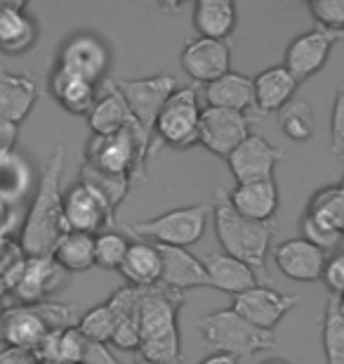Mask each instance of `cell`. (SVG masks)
<instances>
[{"label": "cell", "instance_id": "42", "mask_svg": "<svg viewBox=\"0 0 344 364\" xmlns=\"http://www.w3.org/2000/svg\"><path fill=\"white\" fill-rule=\"evenodd\" d=\"M331 151L340 156L344 151V85L338 88L333 105V128H331Z\"/></svg>", "mask_w": 344, "mask_h": 364}, {"label": "cell", "instance_id": "3", "mask_svg": "<svg viewBox=\"0 0 344 364\" xmlns=\"http://www.w3.org/2000/svg\"><path fill=\"white\" fill-rule=\"evenodd\" d=\"M210 206L222 251L253 267V270H260L262 277H267L265 260L274 239V223H255L243 218L231 206L229 192L224 187L215 189Z\"/></svg>", "mask_w": 344, "mask_h": 364}, {"label": "cell", "instance_id": "43", "mask_svg": "<svg viewBox=\"0 0 344 364\" xmlns=\"http://www.w3.org/2000/svg\"><path fill=\"white\" fill-rule=\"evenodd\" d=\"M321 279H323L326 287L331 289V296H344V251L335 253L333 258H328Z\"/></svg>", "mask_w": 344, "mask_h": 364}, {"label": "cell", "instance_id": "24", "mask_svg": "<svg viewBox=\"0 0 344 364\" xmlns=\"http://www.w3.org/2000/svg\"><path fill=\"white\" fill-rule=\"evenodd\" d=\"M203 270L208 274V282L212 289L224 291V294L238 296L243 291L257 287V274H255L253 267H248L240 260L226 256L224 251H212L206 253L201 258Z\"/></svg>", "mask_w": 344, "mask_h": 364}, {"label": "cell", "instance_id": "6", "mask_svg": "<svg viewBox=\"0 0 344 364\" xmlns=\"http://www.w3.org/2000/svg\"><path fill=\"white\" fill-rule=\"evenodd\" d=\"M210 215V203H194V206L172 208L167 213L151 218V220L130 223L128 232L149 244L187 249V246L201 242V237L206 235Z\"/></svg>", "mask_w": 344, "mask_h": 364}, {"label": "cell", "instance_id": "1", "mask_svg": "<svg viewBox=\"0 0 344 364\" xmlns=\"http://www.w3.org/2000/svg\"><path fill=\"white\" fill-rule=\"evenodd\" d=\"M64 159H67L64 147H57L40 171L31 208H28L24 223H21L19 249L26 258L52 256L55 244L67 232L64 192H62Z\"/></svg>", "mask_w": 344, "mask_h": 364}, {"label": "cell", "instance_id": "53", "mask_svg": "<svg viewBox=\"0 0 344 364\" xmlns=\"http://www.w3.org/2000/svg\"><path fill=\"white\" fill-rule=\"evenodd\" d=\"M340 185H342V187H344V176H342V182H340Z\"/></svg>", "mask_w": 344, "mask_h": 364}, {"label": "cell", "instance_id": "22", "mask_svg": "<svg viewBox=\"0 0 344 364\" xmlns=\"http://www.w3.org/2000/svg\"><path fill=\"white\" fill-rule=\"evenodd\" d=\"M295 76L283 67H269L262 74L253 78L255 88V114L267 116V114H278L285 105H290L295 100L297 90Z\"/></svg>", "mask_w": 344, "mask_h": 364}, {"label": "cell", "instance_id": "27", "mask_svg": "<svg viewBox=\"0 0 344 364\" xmlns=\"http://www.w3.org/2000/svg\"><path fill=\"white\" fill-rule=\"evenodd\" d=\"M206 100L208 107L226 109V112H238L245 114L255 112V88L253 78L238 71H229L222 78L206 85Z\"/></svg>", "mask_w": 344, "mask_h": 364}, {"label": "cell", "instance_id": "37", "mask_svg": "<svg viewBox=\"0 0 344 364\" xmlns=\"http://www.w3.org/2000/svg\"><path fill=\"white\" fill-rule=\"evenodd\" d=\"M80 182H85V185L97 189V192L109 201V206L116 210L121 206V201L128 196L130 182L133 180L126 176H109V173L94 171L92 166L83 164V168H80Z\"/></svg>", "mask_w": 344, "mask_h": 364}, {"label": "cell", "instance_id": "31", "mask_svg": "<svg viewBox=\"0 0 344 364\" xmlns=\"http://www.w3.org/2000/svg\"><path fill=\"white\" fill-rule=\"evenodd\" d=\"M87 341L80 336L76 326L62 331H50L33 355L40 364H80Z\"/></svg>", "mask_w": 344, "mask_h": 364}, {"label": "cell", "instance_id": "12", "mask_svg": "<svg viewBox=\"0 0 344 364\" xmlns=\"http://www.w3.org/2000/svg\"><path fill=\"white\" fill-rule=\"evenodd\" d=\"M281 161H283V149L255 133L248 135L245 140L226 156L231 176L236 178V185L274 180V171Z\"/></svg>", "mask_w": 344, "mask_h": 364}, {"label": "cell", "instance_id": "5", "mask_svg": "<svg viewBox=\"0 0 344 364\" xmlns=\"http://www.w3.org/2000/svg\"><path fill=\"white\" fill-rule=\"evenodd\" d=\"M151 144L133 130L116 135H92L85 147L83 164L109 176H126L130 180L146 178V159Z\"/></svg>", "mask_w": 344, "mask_h": 364}, {"label": "cell", "instance_id": "26", "mask_svg": "<svg viewBox=\"0 0 344 364\" xmlns=\"http://www.w3.org/2000/svg\"><path fill=\"white\" fill-rule=\"evenodd\" d=\"M231 206L238 210L240 215L255 223H272V218L278 210V187L276 180H262V182H245V185H236L229 192Z\"/></svg>", "mask_w": 344, "mask_h": 364}, {"label": "cell", "instance_id": "7", "mask_svg": "<svg viewBox=\"0 0 344 364\" xmlns=\"http://www.w3.org/2000/svg\"><path fill=\"white\" fill-rule=\"evenodd\" d=\"M199 92L192 85L177 88L160 109L153 137L174 149H189L199 144V123H201Z\"/></svg>", "mask_w": 344, "mask_h": 364}, {"label": "cell", "instance_id": "34", "mask_svg": "<svg viewBox=\"0 0 344 364\" xmlns=\"http://www.w3.org/2000/svg\"><path fill=\"white\" fill-rule=\"evenodd\" d=\"M278 128L283 130L290 140L306 142L316 135V116L314 107L306 100H292L278 112Z\"/></svg>", "mask_w": 344, "mask_h": 364}, {"label": "cell", "instance_id": "4", "mask_svg": "<svg viewBox=\"0 0 344 364\" xmlns=\"http://www.w3.org/2000/svg\"><path fill=\"white\" fill-rule=\"evenodd\" d=\"M199 331L212 353H224L236 360L253 358L276 348L274 331L253 326L236 310H215L199 319Z\"/></svg>", "mask_w": 344, "mask_h": 364}, {"label": "cell", "instance_id": "19", "mask_svg": "<svg viewBox=\"0 0 344 364\" xmlns=\"http://www.w3.org/2000/svg\"><path fill=\"white\" fill-rule=\"evenodd\" d=\"M48 333L50 329L35 305H14V308H5V315L0 319V341H3L7 348L33 353Z\"/></svg>", "mask_w": 344, "mask_h": 364}, {"label": "cell", "instance_id": "41", "mask_svg": "<svg viewBox=\"0 0 344 364\" xmlns=\"http://www.w3.org/2000/svg\"><path fill=\"white\" fill-rule=\"evenodd\" d=\"M306 10L316 19V26L333 33L344 31V0H314Z\"/></svg>", "mask_w": 344, "mask_h": 364}, {"label": "cell", "instance_id": "21", "mask_svg": "<svg viewBox=\"0 0 344 364\" xmlns=\"http://www.w3.org/2000/svg\"><path fill=\"white\" fill-rule=\"evenodd\" d=\"M106 305L113 312V338L111 343L121 350H139V305H142V289L123 287L113 291Z\"/></svg>", "mask_w": 344, "mask_h": 364}, {"label": "cell", "instance_id": "49", "mask_svg": "<svg viewBox=\"0 0 344 364\" xmlns=\"http://www.w3.org/2000/svg\"><path fill=\"white\" fill-rule=\"evenodd\" d=\"M338 298V310H340V315L344 317V296H335Z\"/></svg>", "mask_w": 344, "mask_h": 364}, {"label": "cell", "instance_id": "16", "mask_svg": "<svg viewBox=\"0 0 344 364\" xmlns=\"http://www.w3.org/2000/svg\"><path fill=\"white\" fill-rule=\"evenodd\" d=\"M179 64L196 83H212L231 71V48L226 41L194 38L182 50Z\"/></svg>", "mask_w": 344, "mask_h": 364}, {"label": "cell", "instance_id": "54", "mask_svg": "<svg viewBox=\"0 0 344 364\" xmlns=\"http://www.w3.org/2000/svg\"><path fill=\"white\" fill-rule=\"evenodd\" d=\"M340 159H342V161H344V151H342V154H340Z\"/></svg>", "mask_w": 344, "mask_h": 364}, {"label": "cell", "instance_id": "45", "mask_svg": "<svg viewBox=\"0 0 344 364\" xmlns=\"http://www.w3.org/2000/svg\"><path fill=\"white\" fill-rule=\"evenodd\" d=\"M80 364H123V362L116 360V355L109 350L104 343H92V341H87L83 362Z\"/></svg>", "mask_w": 344, "mask_h": 364}, {"label": "cell", "instance_id": "18", "mask_svg": "<svg viewBox=\"0 0 344 364\" xmlns=\"http://www.w3.org/2000/svg\"><path fill=\"white\" fill-rule=\"evenodd\" d=\"M87 123H90L92 135H116L123 133V130H133V133L142 135L151 144V137L144 133L142 126L135 121V116L130 114L126 100H123V95L113 85V81L104 83V95L94 102L92 112L87 114Z\"/></svg>", "mask_w": 344, "mask_h": 364}, {"label": "cell", "instance_id": "15", "mask_svg": "<svg viewBox=\"0 0 344 364\" xmlns=\"http://www.w3.org/2000/svg\"><path fill=\"white\" fill-rule=\"evenodd\" d=\"M69 272H64L55 263L52 256L26 258L24 265L14 279L10 294L17 298L19 305H35L50 301V296L57 294L62 287H67Z\"/></svg>", "mask_w": 344, "mask_h": 364}, {"label": "cell", "instance_id": "38", "mask_svg": "<svg viewBox=\"0 0 344 364\" xmlns=\"http://www.w3.org/2000/svg\"><path fill=\"white\" fill-rule=\"evenodd\" d=\"M113 312L111 308L104 303L94 305V308H90L85 312L83 317L78 319L76 329L80 331V336H83L85 341H92V343H109V341L113 338Z\"/></svg>", "mask_w": 344, "mask_h": 364}, {"label": "cell", "instance_id": "33", "mask_svg": "<svg viewBox=\"0 0 344 364\" xmlns=\"http://www.w3.org/2000/svg\"><path fill=\"white\" fill-rule=\"evenodd\" d=\"M52 260L64 272H85L94 267V237L67 230L55 244Z\"/></svg>", "mask_w": 344, "mask_h": 364}, {"label": "cell", "instance_id": "51", "mask_svg": "<svg viewBox=\"0 0 344 364\" xmlns=\"http://www.w3.org/2000/svg\"><path fill=\"white\" fill-rule=\"evenodd\" d=\"M135 364H158V362H149V360H139V362H135Z\"/></svg>", "mask_w": 344, "mask_h": 364}, {"label": "cell", "instance_id": "28", "mask_svg": "<svg viewBox=\"0 0 344 364\" xmlns=\"http://www.w3.org/2000/svg\"><path fill=\"white\" fill-rule=\"evenodd\" d=\"M50 92L60 102L62 109L76 116H87L92 112L94 102H97V85L85 81V78L67 74V71L57 67L50 76Z\"/></svg>", "mask_w": 344, "mask_h": 364}, {"label": "cell", "instance_id": "8", "mask_svg": "<svg viewBox=\"0 0 344 364\" xmlns=\"http://www.w3.org/2000/svg\"><path fill=\"white\" fill-rule=\"evenodd\" d=\"M113 85L121 90L130 114L135 116V121L153 140V128H156L160 109H163L167 97L179 88L174 76L153 74L144 78H118V81H113Z\"/></svg>", "mask_w": 344, "mask_h": 364}, {"label": "cell", "instance_id": "40", "mask_svg": "<svg viewBox=\"0 0 344 364\" xmlns=\"http://www.w3.org/2000/svg\"><path fill=\"white\" fill-rule=\"evenodd\" d=\"M299 230H302V239H304V242L314 244L321 251L335 249V246H338L344 239L342 232L331 228V225H326L323 220H318V218H314L311 213H306V210H304L302 220H299Z\"/></svg>", "mask_w": 344, "mask_h": 364}, {"label": "cell", "instance_id": "48", "mask_svg": "<svg viewBox=\"0 0 344 364\" xmlns=\"http://www.w3.org/2000/svg\"><path fill=\"white\" fill-rule=\"evenodd\" d=\"M201 364H238V360L231 358V355H224V353H212Z\"/></svg>", "mask_w": 344, "mask_h": 364}, {"label": "cell", "instance_id": "36", "mask_svg": "<svg viewBox=\"0 0 344 364\" xmlns=\"http://www.w3.org/2000/svg\"><path fill=\"white\" fill-rule=\"evenodd\" d=\"M323 353L326 364H344V317L335 296H328L323 312Z\"/></svg>", "mask_w": 344, "mask_h": 364}, {"label": "cell", "instance_id": "11", "mask_svg": "<svg viewBox=\"0 0 344 364\" xmlns=\"http://www.w3.org/2000/svg\"><path fill=\"white\" fill-rule=\"evenodd\" d=\"M302 301L297 294H281L272 287H257L243 291V294L233 296L231 310H236L240 317L248 319L253 326L265 331H274V326Z\"/></svg>", "mask_w": 344, "mask_h": 364}, {"label": "cell", "instance_id": "32", "mask_svg": "<svg viewBox=\"0 0 344 364\" xmlns=\"http://www.w3.org/2000/svg\"><path fill=\"white\" fill-rule=\"evenodd\" d=\"M33 187V171L17 149L0 151V199L21 203Z\"/></svg>", "mask_w": 344, "mask_h": 364}, {"label": "cell", "instance_id": "46", "mask_svg": "<svg viewBox=\"0 0 344 364\" xmlns=\"http://www.w3.org/2000/svg\"><path fill=\"white\" fill-rule=\"evenodd\" d=\"M0 364H40V362L35 360V355L28 353V350L5 348V350H0Z\"/></svg>", "mask_w": 344, "mask_h": 364}, {"label": "cell", "instance_id": "29", "mask_svg": "<svg viewBox=\"0 0 344 364\" xmlns=\"http://www.w3.org/2000/svg\"><path fill=\"white\" fill-rule=\"evenodd\" d=\"M238 12L231 0H201L194 5V28L201 38L226 41L236 31Z\"/></svg>", "mask_w": 344, "mask_h": 364}, {"label": "cell", "instance_id": "39", "mask_svg": "<svg viewBox=\"0 0 344 364\" xmlns=\"http://www.w3.org/2000/svg\"><path fill=\"white\" fill-rule=\"evenodd\" d=\"M128 246L130 242L121 232L104 230L99 235H94V265L104 267V270H121Z\"/></svg>", "mask_w": 344, "mask_h": 364}, {"label": "cell", "instance_id": "14", "mask_svg": "<svg viewBox=\"0 0 344 364\" xmlns=\"http://www.w3.org/2000/svg\"><path fill=\"white\" fill-rule=\"evenodd\" d=\"M250 135V116L226 109L206 107L201 112L199 144L217 156H229Z\"/></svg>", "mask_w": 344, "mask_h": 364}, {"label": "cell", "instance_id": "10", "mask_svg": "<svg viewBox=\"0 0 344 364\" xmlns=\"http://www.w3.org/2000/svg\"><path fill=\"white\" fill-rule=\"evenodd\" d=\"M109 62H111V55L99 36L76 33L62 46L60 57H57V69L97 85L106 76Z\"/></svg>", "mask_w": 344, "mask_h": 364}, {"label": "cell", "instance_id": "17", "mask_svg": "<svg viewBox=\"0 0 344 364\" xmlns=\"http://www.w3.org/2000/svg\"><path fill=\"white\" fill-rule=\"evenodd\" d=\"M274 263L288 279L309 284V282H318L323 277L328 256L326 251H321L314 244L304 242L302 237H297L276 246Z\"/></svg>", "mask_w": 344, "mask_h": 364}, {"label": "cell", "instance_id": "47", "mask_svg": "<svg viewBox=\"0 0 344 364\" xmlns=\"http://www.w3.org/2000/svg\"><path fill=\"white\" fill-rule=\"evenodd\" d=\"M17 135H19V126H12V123L0 119V151L14 149V144H17Z\"/></svg>", "mask_w": 344, "mask_h": 364}, {"label": "cell", "instance_id": "13", "mask_svg": "<svg viewBox=\"0 0 344 364\" xmlns=\"http://www.w3.org/2000/svg\"><path fill=\"white\" fill-rule=\"evenodd\" d=\"M342 38V33L326 31L321 26H314L311 31L299 33L297 38L290 41L285 48V62L283 67L295 76V81H306L316 76L326 67L328 57L333 53V46Z\"/></svg>", "mask_w": 344, "mask_h": 364}, {"label": "cell", "instance_id": "9", "mask_svg": "<svg viewBox=\"0 0 344 364\" xmlns=\"http://www.w3.org/2000/svg\"><path fill=\"white\" fill-rule=\"evenodd\" d=\"M116 210L109 206V201L101 196L97 189L85 185V182H76L64 194V220H67V230L85 232V235H99L106 228L113 225Z\"/></svg>", "mask_w": 344, "mask_h": 364}, {"label": "cell", "instance_id": "50", "mask_svg": "<svg viewBox=\"0 0 344 364\" xmlns=\"http://www.w3.org/2000/svg\"><path fill=\"white\" fill-rule=\"evenodd\" d=\"M265 364H288V362H283V360H269V362H265Z\"/></svg>", "mask_w": 344, "mask_h": 364}, {"label": "cell", "instance_id": "23", "mask_svg": "<svg viewBox=\"0 0 344 364\" xmlns=\"http://www.w3.org/2000/svg\"><path fill=\"white\" fill-rule=\"evenodd\" d=\"M38 41V24L24 3H0V53L24 55Z\"/></svg>", "mask_w": 344, "mask_h": 364}, {"label": "cell", "instance_id": "30", "mask_svg": "<svg viewBox=\"0 0 344 364\" xmlns=\"http://www.w3.org/2000/svg\"><path fill=\"white\" fill-rule=\"evenodd\" d=\"M130 287H139V289H146V287H156L160 284V253H158V246L156 244H149V242H130L128 246V253L123 258V265L118 270Z\"/></svg>", "mask_w": 344, "mask_h": 364}, {"label": "cell", "instance_id": "35", "mask_svg": "<svg viewBox=\"0 0 344 364\" xmlns=\"http://www.w3.org/2000/svg\"><path fill=\"white\" fill-rule=\"evenodd\" d=\"M306 213H311L314 218H318V220H323L326 225H331V228L344 235V187H321L309 199Z\"/></svg>", "mask_w": 344, "mask_h": 364}, {"label": "cell", "instance_id": "20", "mask_svg": "<svg viewBox=\"0 0 344 364\" xmlns=\"http://www.w3.org/2000/svg\"><path fill=\"white\" fill-rule=\"evenodd\" d=\"M158 253H160V284L163 287L179 291V294H184L187 289L210 287L208 274L203 270V263L196 256H192L187 249L158 246Z\"/></svg>", "mask_w": 344, "mask_h": 364}, {"label": "cell", "instance_id": "44", "mask_svg": "<svg viewBox=\"0 0 344 364\" xmlns=\"http://www.w3.org/2000/svg\"><path fill=\"white\" fill-rule=\"evenodd\" d=\"M19 220H21V213H19L17 203L0 199V244L12 242V235H14V230L19 228Z\"/></svg>", "mask_w": 344, "mask_h": 364}, {"label": "cell", "instance_id": "52", "mask_svg": "<svg viewBox=\"0 0 344 364\" xmlns=\"http://www.w3.org/2000/svg\"><path fill=\"white\" fill-rule=\"evenodd\" d=\"M3 315H5V308H3V301H0V319H3Z\"/></svg>", "mask_w": 344, "mask_h": 364}, {"label": "cell", "instance_id": "2", "mask_svg": "<svg viewBox=\"0 0 344 364\" xmlns=\"http://www.w3.org/2000/svg\"><path fill=\"white\" fill-rule=\"evenodd\" d=\"M184 294L163 284L142 289L139 305V353L142 360L158 364H179V310Z\"/></svg>", "mask_w": 344, "mask_h": 364}, {"label": "cell", "instance_id": "25", "mask_svg": "<svg viewBox=\"0 0 344 364\" xmlns=\"http://www.w3.org/2000/svg\"><path fill=\"white\" fill-rule=\"evenodd\" d=\"M38 100V85L28 74L0 69V119L19 126Z\"/></svg>", "mask_w": 344, "mask_h": 364}]
</instances>
